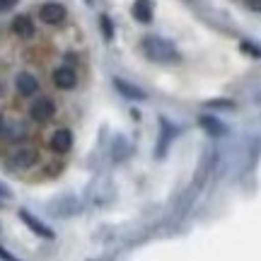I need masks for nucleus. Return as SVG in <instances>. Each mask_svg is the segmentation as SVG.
Instances as JSON below:
<instances>
[{"label":"nucleus","mask_w":261,"mask_h":261,"mask_svg":"<svg viewBox=\"0 0 261 261\" xmlns=\"http://www.w3.org/2000/svg\"><path fill=\"white\" fill-rule=\"evenodd\" d=\"M99 22H102L104 37H107V39H112V37H114V27H112V19L107 17V15H102V19H99Z\"/></svg>","instance_id":"nucleus-13"},{"label":"nucleus","mask_w":261,"mask_h":261,"mask_svg":"<svg viewBox=\"0 0 261 261\" xmlns=\"http://www.w3.org/2000/svg\"><path fill=\"white\" fill-rule=\"evenodd\" d=\"M70 148H73V133L68 128H58L51 136V150L54 152H68Z\"/></svg>","instance_id":"nucleus-8"},{"label":"nucleus","mask_w":261,"mask_h":261,"mask_svg":"<svg viewBox=\"0 0 261 261\" xmlns=\"http://www.w3.org/2000/svg\"><path fill=\"white\" fill-rule=\"evenodd\" d=\"M198 123H201V126L205 128V133H211L213 138H220V136H225V130H227L223 123L215 119V116H208V114H203V116L198 119Z\"/></svg>","instance_id":"nucleus-11"},{"label":"nucleus","mask_w":261,"mask_h":261,"mask_svg":"<svg viewBox=\"0 0 261 261\" xmlns=\"http://www.w3.org/2000/svg\"><path fill=\"white\" fill-rule=\"evenodd\" d=\"M19 218H22V223L27 225L32 232H37L39 237H46V240H54V230L51 227H46L44 223H39L34 215L29 213V211H19Z\"/></svg>","instance_id":"nucleus-7"},{"label":"nucleus","mask_w":261,"mask_h":261,"mask_svg":"<svg viewBox=\"0 0 261 261\" xmlns=\"http://www.w3.org/2000/svg\"><path fill=\"white\" fill-rule=\"evenodd\" d=\"M133 17L143 24H148L152 19V0H136L133 3Z\"/></svg>","instance_id":"nucleus-10"},{"label":"nucleus","mask_w":261,"mask_h":261,"mask_svg":"<svg viewBox=\"0 0 261 261\" xmlns=\"http://www.w3.org/2000/svg\"><path fill=\"white\" fill-rule=\"evenodd\" d=\"M8 162L12 169H32L39 162V152L37 148H17L10 155Z\"/></svg>","instance_id":"nucleus-2"},{"label":"nucleus","mask_w":261,"mask_h":261,"mask_svg":"<svg viewBox=\"0 0 261 261\" xmlns=\"http://www.w3.org/2000/svg\"><path fill=\"white\" fill-rule=\"evenodd\" d=\"M114 85H116V90L123 94V97H130V99H145V92H140L138 87H133V85L128 83H123V80H114Z\"/></svg>","instance_id":"nucleus-12"},{"label":"nucleus","mask_w":261,"mask_h":261,"mask_svg":"<svg viewBox=\"0 0 261 261\" xmlns=\"http://www.w3.org/2000/svg\"><path fill=\"white\" fill-rule=\"evenodd\" d=\"M75 83H77V75H75L73 68L61 65V68L54 70V85H56L58 90H73Z\"/></svg>","instance_id":"nucleus-5"},{"label":"nucleus","mask_w":261,"mask_h":261,"mask_svg":"<svg viewBox=\"0 0 261 261\" xmlns=\"http://www.w3.org/2000/svg\"><path fill=\"white\" fill-rule=\"evenodd\" d=\"M3 128H5V121H3V116H0V133H3Z\"/></svg>","instance_id":"nucleus-19"},{"label":"nucleus","mask_w":261,"mask_h":261,"mask_svg":"<svg viewBox=\"0 0 261 261\" xmlns=\"http://www.w3.org/2000/svg\"><path fill=\"white\" fill-rule=\"evenodd\" d=\"M0 196H8V189H3V187H0Z\"/></svg>","instance_id":"nucleus-20"},{"label":"nucleus","mask_w":261,"mask_h":261,"mask_svg":"<svg viewBox=\"0 0 261 261\" xmlns=\"http://www.w3.org/2000/svg\"><path fill=\"white\" fill-rule=\"evenodd\" d=\"M244 5L254 12H261V0H244Z\"/></svg>","instance_id":"nucleus-16"},{"label":"nucleus","mask_w":261,"mask_h":261,"mask_svg":"<svg viewBox=\"0 0 261 261\" xmlns=\"http://www.w3.org/2000/svg\"><path fill=\"white\" fill-rule=\"evenodd\" d=\"M242 51H247V54H252V56L261 58V48H259V46H254L252 41H242Z\"/></svg>","instance_id":"nucleus-14"},{"label":"nucleus","mask_w":261,"mask_h":261,"mask_svg":"<svg viewBox=\"0 0 261 261\" xmlns=\"http://www.w3.org/2000/svg\"><path fill=\"white\" fill-rule=\"evenodd\" d=\"M15 5H17V0H0V12H3V10L15 8Z\"/></svg>","instance_id":"nucleus-18"},{"label":"nucleus","mask_w":261,"mask_h":261,"mask_svg":"<svg viewBox=\"0 0 261 261\" xmlns=\"http://www.w3.org/2000/svg\"><path fill=\"white\" fill-rule=\"evenodd\" d=\"M12 32L22 39L34 37V22H32V17H27V15H17V17L12 19Z\"/></svg>","instance_id":"nucleus-9"},{"label":"nucleus","mask_w":261,"mask_h":261,"mask_svg":"<svg viewBox=\"0 0 261 261\" xmlns=\"http://www.w3.org/2000/svg\"><path fill=\"white\" fill-rule=\"evenodd\" d=\"M0 259H3V261H19L17 256H12V254L5 249V247H0Z\"/></svg>","instance_id":"nucleus-17"},{"label":"nucleus","mask_w":261,"mask_h":261,"mask_svg":"<svg viewBox=\"0 0 261 261\" xmlns=\"http://www.w3.org/2000/svg\"><path fill=\"white\" fill-rule=\"evenodd\" d=\"M208 107H227V109H232L234 104L230 99H215V102H208Z\"/></svg>","instance_id":"nucleus-15"},{"label":"nucleus","mask_w":261,"mask_h":261,"mask_svg":"<svg viewBox=\"0 0 261 261\" xmlns=\"http://www.w3.org/2000/svg\"><path fill=\"white\" fill-rule=\"evenodd\" d=\"M15 87H17V92L22 97H32V94L39 92V80L32 73H19L15 77Z\"/></svg>","instance_id":"nucleus-6"},{"label":"nucleus","mask_w":261,"mask_h":261,"mask_svg":"<svg viewBox=\"0 0 261 261\" xmlns=\"http://www.w3.org/2000/svg\"><path fill=\"white\" fill-rule=\"evenodd\" d=\"M143 51L150 61L155 63H172V61H179V54L174 44L167 41V39H160V37H148L143 39Z\"/></svg>","instance_id":"nucleus-1"},{"label":"nucleus","mask_w":261,"mask_h":261,"mask_svg":"<svg viewBox=\"0 0 261 261\" xmlns=\"http://www.w3.org/2000/svg\"><path fill=\"white\" fill-rule=\"evenodd\" d=\"M54 114H56V104H54V99H48V97H39L37 102L32 104V109H29V116L39 123H46Z\"/></svg>","instance_id":"nucleus-3"},{"label":"nucleus","mask_w":261,"mask_h":261,"mask_svg":"<svg viewBox=\"0 0 261 261\" xmlns=\"http://www.w3.org/2000/svg\"><path fill=\"white\" fill-rule=\"evenodd\" d=\"M0 92H3V87H0Z\"/></svg>","instance_id":"nucleus-21"},{"label":"nucleus","mask_w":261,"mask_h":261,"mask_svg":"<svg viewBox=\"0 0 261 261\" xmlns=\"http://www.w3.org/2000/svg\"><path fill=\"white\" fill-rule=\"evenodd\" d=\"M39 17L41 22H46V24H61L65 19V8L61 3H44L41 8H39Z\"/></svg>","instance_id":"nucleus-4"}]
</instances>
